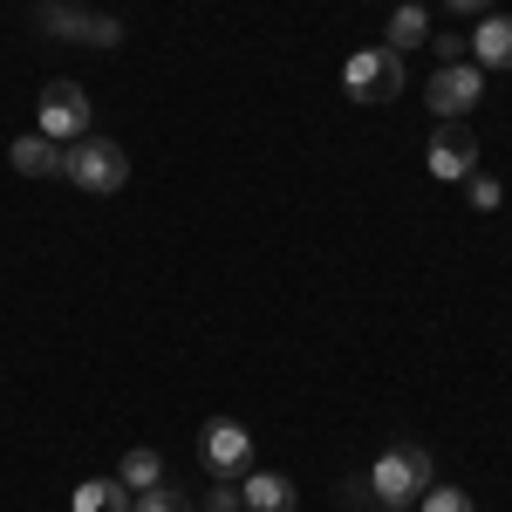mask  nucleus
I'll list each match as a JSON object with an SVG mask.
<instances>
[{
	"label": "nucleus",
	"mask_w": 512,
	"mask_h": 512,
	"mask_svg": "<svg viewBox=\"0 0 512 512\" xmlns=\"http://www.w3.org/2000/svg\"><path fill=\"white\" fill-rule=\"evenodd\" d=\"M431 485H437V465H431L424 444H390V451L369 465V492H376L383 506H417Z\"/></svg>",
	"instance_id": "obj_1"
},
{
	"label": "nucleus",
	"mask_w": 512,
	"mask_h": 512,
	"mask_svg": "<svg viewBox=\"0 0 512 512\" xmlns=\"http://www.w3.org/2000/svg\"><path fill=\"white\" fill-rule=\"evenodd\" d=\"M62 178L76 192H123L130 185V158H123V144H110V137H76L62 151Z\"/></svg>",
	"instance_id": "obj_2"
},
{
	"label": "nucleus",
	"mask_w": 512,
	"mask_h": 512,
	"mask_svg": "<svg viewBox=\"0 0 512 512\" xmlns=\"http://www.w3.org/2000/svg\"><path fill=\"white\" fill-rule=\"evenodd\" d=\"M342 96L349 103H396L403 96V55L396 48H355L342 62Z\"/></svg>",
	"instance_id": "obj_3"
},
{
	"label": "nucleus",
	"mask_w": 512,
	"mask_h": 512,
	"mask_svg": "<svg viewBox=\"0 0 512 512\" xmlns=\"http://www.w3.org/2000/svg\"><path fill=\"white\" fill-rule=\"evenodd\" d=\"M35 28H48L55 41H89V48H117L123 41L117 14H89L76 0H35Z\"/></svg>",
	"instance_id": "obj_4"
},
{
	"label": "nucleus",
	"mask_w": 512,
	"mask_h": 512,
	"mask_svg": "<svg viewBox=\"0 0 512 512\" xmlns=\"http://www.w3.org/2000/svg\"><path fill=\"white\" fill-rule=\"evenodd\" d=\"M485 103V69H478L472 55L465 62H437V76H431V117L437 123H465Z\"/></svg>",
	"instance_id": "obj_5"
},
{
	"label": "nucleus",
	"mask_w": 512,
	"mask_h": 512,
	"mask_svg": "<svg viewBox=\"0 0 512 512\" xmlns=\"http://www.w3.org/2000/svg\"><path fill=\"white\" fill-rule=\"evenodd\" d=\"M198 465H205L212 478L253 472V431H246V424H233V417H212V424L198 431Z\"/></svg>",
	"instance_id": "obj_6"
},
{
	"label": "nucleus",
	"mask_w": 512,
	"mask_h": 512,
	"mask_svg": "<svg viewBox=\"0 0 512 512\" xmlns=\"http://www.w3.org/2000/svg\"><path fill=\"white\" fill-rule=\"evenodd\" d=\"M424 171H431L437 185H465L478 171V137L465 123H437L431 130V151H424Z\"/></svg>",
	"instance_id": "obj_7"
},
{
	"label": "nucleus",
	"mask_w": 512,
	"mask_h": 512,
	"mask_svg": "<svg viewBox=\"0 0 512 512\" xmlns=\"http://www.w3.org/2000/svg\"><path fill=\"white\" fill-rule=\"evenodd\" d=\"M41 137L48 144L89 137V96H82V82H48L41 89Z\"/></svg>",
	"instance_id": "obj_8"
},
{
	"label": "nucleus",
	"mask_w": 512,
	"mask_h": 512,
	"mask_svg": "<svg viewBox=\"0 0 512 512\" xmlns=\"http://www.w3.org/2000/svg\"><path fill=\"white\" fill-rule=\"evenodd\" d=\"M239 506L246 512H294L301 506V492H294V478L287 472H239Z\"/></svg>",
	"instance_id": "obj_9"
},
{
	"label": "nucleus",
	"mask_w": 512,
	"mask_h": 512,
	"mask_svg": "<svg viewBox=\"0 0 512 512\" xmlns=\"http://www.w3.org/2000/svg\"><path fill=\"white\" fill-rule=\"evenodd\" d=\"M472 62L492 76V69H512V14H478V28L465 35Z\"/></svg>",
	"instance_id": "obj_10"
},
{
	"label": "nucleus",
	"mask_w": 512,
	"mask_h": 512,
	"mask_svg": "<svg viewBox=\"0 0 512 512\" xmlns=\"http://www.w3.org/2000/svg\"><path fill=\"white\" fill-rule=\"evenodd\" d=\"M7 158H14V171H21V178H55V171H62V144H48V137H14V144H7Z\"/></svg>",
	"instance_id": "obj_11"
},
{
	"label": "nucleus",
	"mask_w": 512,
	"mask_h": 512,
	"mask_svg": "<svg viewBox=\"0 0 512 512\" xmlns=\"http://www.w3.org/2000/svg\"><path fill=\"white\" fill-rule=\"evenodd\" d=\"M431 41V14L417 7V0H403L390 14V28H383V48H396V55H410V48H424Z\"/></svg>",
	"instance_id": "obj_12"
},
{
	"label": "nucleus",
	"mask_w": 512,
	"mask_h": 512,
	"mask_svg": "<svg viewBox=\"0 0 512 512\" xmlns=\"http://www.w3.org/2000/svg\"><path fill=\"white\" fill-rule=\"evenodd\" d=\"M69 512H130V492H123V478H82Z\"/></svg>",
	"instance_id": "obj_13"
},
{
	"label": "nucleus",
	"mask_w": 512,
	"mask_h": 512,
	"mask_svg": "<svg viewBox=\"0 0 512 512\" xmlns=\"http://www.w3.org/2000/svg\"><path fill=\"white\" fill-rule=\"evenodd\" d=\"M117 478H123V492H137V499H144V492H158V485H164V458L137 444V451H123Z\"/></svg>",
	"instance_id": "obj_14"
},
{
	"label": "nucleus",
	"mask_w": 512,
	"mask_h": 512,
	"mask_svg": "<svg viewBox=\"0 0 512 512\" xmlns=\"http://www.w3.org/2000/svg\"><path fill=\"white\" fill-rule=\"evenodd\" d=\"M417 512H478V506H472V492H458V485H431L417 499Z\"/></svg>",
	"instance_id": "obj_15"
},
{
	"label": "nucleus",
	"mask_w": 512,
	"mask_h": 512,
	"mask_svg": "<svg viewBox=\"0 0 512 512\" xmlns=\"http://www.w3.org/2000/svg\"><path fill=\"white\" fill-rule=\"evenodd\" d=\"M465 198H472V212H499V178H485V171H472V178H465Z\"/></svg>",
	"instance_id": "obj_16"
},
{
	"label": "nucleus",
	"mask_w": 512,
	"mask_h": 512,
	"mask_svg": "<svg viewBox=\"0 0 512 512\" xmlns=\"http://www.w3.org/2000/svg\"><path fill=\"white\" fill-rule=\"evenodd\" d=\"M130 512H198V506L185 499V492H171V485H158V492H144V499H137Z\"/></svg>",
	"instance_id": "obj_17"
},
{
	"label": "nucleus",
	"mask_w": 512,
	"mask_h": 512,
	"mask_svg": "<svg viewBox=\"0 0 512 512\" xmlns=\"http://www.w3.org/2000/svg\"><path fill=\"white\" fill-rule=\"evenodd\" d=\"M205 512H246V506H239V485H219V478H212V499H205Z\"/></svg>",
	"instance_id": "obj_18"
},
{
	"label": "nucleus",
	"mask_w": 512,
	"mask_h": 512,
	"mask_svg": "<svg viewBox=\"0 0 512 512\" xmlns=\"http://www.w3.org/2000/svg\"><path fill=\"white\" fill-rule=\"evenodd\" d=\"M437 62H465V35H437Z\"/></svg>",
	"instance_id": "obj_19"
},
{
	"label": "nucleus",
	"mask_w": 512,
	"mask_h": 512,
	"mask_svg": "<svg viewBox=\"0 0 512 512\" xmlns=\"http://www.w3.org/2000/svg\"><path fill=\"white\" fill-rule=\"evenodd\" d=\"M451 14H492V0H444Z\"/></svg>",
	"instance_id": "obj_20"
},
{
	"label": "nucleus",
	"mask_w": 512,
	"mask_h": 512,
	"mask_svg": "<svg viewBox=\"0 0 512 512\" xmlns=\"http://www.w3.org/2000/svg\"><path fill=\"white\" fill-rule=\"evenodd\" d=\"M383 512H410V506H383Z\"/></svg>",
	"instance_id": "obj_21"
}]
</instances>
